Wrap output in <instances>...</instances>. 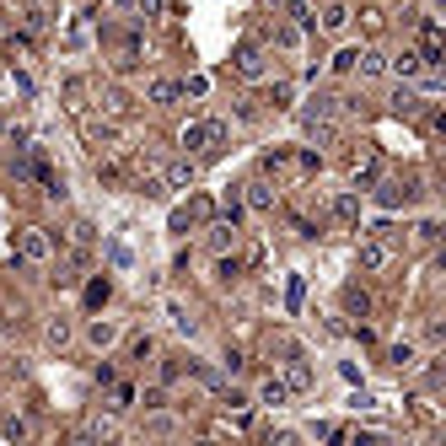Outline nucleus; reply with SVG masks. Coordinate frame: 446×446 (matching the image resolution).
Listing matches in <instances>:
<instances>
[{
  "mask_svg": "<svg viewBox=\"0 0 446 446\" xmlns=\"http://www.w3.org/2000/svg\"><path fill=\"white\" fill-rule=\"evenodd\" d=\"M296 38H302L296 27H274V43H280V49H296Z\"/></svg>",
  "mask_w": 446,
  "mask_h": 446,
  "instance_id": "nucleus-28",
  "label": "nucleus"
},
{
  "mask_svg": "<svg viewBox=\"0 0 446 446\" xmlns=\"http://www.w3.org/2000/svg\"><path fill=\"white\" fill-rule=\"evenodd\" d=\"M377 178H382V156L365 151V162H355V188H377Z\"/></svg>",
  "mask_w": 446,
  "mask_h": 446,
  "instance_id": "nucleus-7",
  "label": "nucleus"
},
{
  "mask_svg": "<svg viewBox=\"0 0 446 446\" xmlns=\"http://www.w3.org/2000/svg\"><path fill=\"white\" fill-rule=\"evenodd\" d=\"M49 253H54V247H49V237H43L38 226H27V231H22V258H27V264H43Z\"/></svg>",
  "mask_w": 446,
  "mask_h": 446,
  "instance_id": "nucleus-4",
  "label": "nucleus"
},
{
  "mask_svg": "<svg viewBox=\"0 0 446 446\" xmlns=\"http://www.w3.org/2000/svg\"><path fill=\"white\" fill-rule=\"evenodd\" d=\"M377 188H382V204H387V210H398V204L414 199V188H408V183H382V178H377Z\"/></svg>",
  "mask_w": 446,
  "mask_h": 446,
  "instance_id": "nucleus-8",
  "label": "nucleus"
},
{
  "mask_svg": "<svg viewBox=\"0 0 446 446\" xmlns=\"http://www.w3.org/2000/svg\"><path fill=\"white\" fill-rule=\"evenodd\" d=\"M215 274H221V280H237V274H242V264H237V258H221V264H215Z\"/></svg>",
  "mask_w": 446,
  "mask_h": 446,
  "instance_id": "nucleus-29",
  "label": "nucleus"
},
{
  "mask_svg": "<svg viewBox=\"0 0 446 446\" xmlns=\"http://www.w3.org/2000/svg\"><path fill=\"white\" fill-rule=\"evenodd\" d=\"M333 221L355 226V221H361V199H355V194H339V199H333Z\"/></svg>",
  "mask_w": 446,
  "mask_h": 446,
  "instance_id": "nucleus-9",
  "label": "nucleus"
},
{
  "mask_svg": "<svg viewBox=\"0 0 446 446\" xmlns=\"http://www.w3.org/2000/svg\"><path fill=\"white\" fill-rule=\"evenodd\" d=\"M285 398H290V387H285V382H280V377H269V382H264V387H258V404H269V408H280V404H285Z\"/></svg>",
  "mask_w": 446,
  "mask_h": 446,
  "instance_id": "nucleus-14",
  "label": "nucleus"
},
{
  "mask_svg": "<svg viewBox=\"0 0 446 446\" xmlns=\"http://www.w3.org/2000/svg\"><path fill=\"white\" fill-rule=\"evenodd\" d=\"M188 183H194V162H188V156L162 167V188H188Z\"/></svg>",
  "mask_w": 446,
  "mask_h": 446,
  "instance_id": "nucleus-6",
  "label": "nucleus"
},
{
  "mask_svg": "<svg viewBox=\"0 0 446 446\" xmlns=\"http://www.w3.org/2000/svg\"><path fill=\"white\" fill-rule=\"evenodd\" d=\"M226 119H199V124H183V135H178V145L183 151H221L226 145Z\"/></svg>",
  "mask_w": 446,
  "mask_h": 446,
  "instance_id": "nucleus-1",
  "label": "nucleus"
},
{
  "mask_svg": "<svg viewBox=\"0 0 446 446\" xmlns=\"http://www.w3.org/2000/svg\"><path fill=\"white\" fill-rule=\"evenodd\" d=\"M355 70H361V76H382V70H387L382 49H361V54H355Z\"/></svg>",
  "mask_w": 446,
  "mask_h": 446,
  "instance_id": "nucleus-12",
  "label": "nucleus"
},
{
  "mask_svg": "<svg viewBox=\"0 0 446 446\" xmlns=\"http://www.w3.org/2000/svg\"><path fill=\"white\" fill-rule=\"evenodd\" d=\"M387 355H393V365H414V345H393Z\"/></svg>",
  "mask_w": 446,
  "mask_h": 446,
  "instance_id": "nucleus-27",
  "label": "nucleus"
},
{
  "mask_svg": "<svg viewBox=\"0 0 446 446\" xmlns=\"http://www.w3.org/2000/svg\"><path fill=\"white\" fill-rule=\"evenodd\" d=\"M323 27H328V33H345V27H349V6H345V0H333V6L323 11Z\"/></svg>",
  "mask_w": 446,
  "mask_h": 446,
  "instance_id": "nucleus-16",
  "label": "nucleus"
},
{
  "mask_svg": "<svg viewBox=\"0 0 446 446\" xmlns=\"http://www.w3.org/2000/svg\"><path fill=\"white\" fill-rule=\"evenodd\" d=\"M231 60H237V70H242L247 81H258V76L269 70V65H264V49H258L253 38H247V43H237V54H231Z\"/></svg>",
  "mask_w": 446,
  "mask_h": 446,
  "instance_id": "nucleus-3",
  "label": "nucleus"
},
{
  "mask_svg": "<svg viewBox=\"0 0 446 446\" xmlns=\"http://www.w3.org/2000/svg\"><path fill=\"white\" fill-rule=\"evenodd\" d=\"M345 302H349V312H355V317H365V312H371V296H365V290H349Z\"/></svg>",
  "mask_w": 446,
  "mask_h": 446,
  "instance_id": "nucleus-23",
  "label": "nucleus"
},
{
  "mask_svg": "<svg viewBox=\"0 0 446 446\" xmlns=\"http://www.w3.org/2000/svg\"><path fill=\"white\" fill-rule=\"evenodd\" d=\"M108 302V280H92L86 285V306H102Z\"/></svg>",
  "mask_w": 446,
  "mask_h": 446,
  "instance_id": "nucleus-24",
  "label": "nucleus"
},
{
  "mask_svg": "<svg viewBox=\"0 0 446 446\" xmlns=\"http://www.w3.org/2000/svg\"><path fill=\"white\" fill-rule=\"evenodd\" d=\"M290 97H296V86H290V81H274V108H290Z\"/></svg>",
  "mask_w": 446,
  "mask_h": 446,
  "instance_id": "nucleus-26",
  "label": "nucleus"
},
{
  "mask_svg": "<svg viewBox=\"0 0 446 446\" xmlns=\"http://www.w3.org/2000/svg\"><path fill=\"white\" fill-rule=\"evenodd\" d=\"M231 242H237V226H231V221H221L215 231H210V247H215V253H226Z\"/></svg>",
  "mask_w": 446,
  "mask_h": 446,
  "instance_id": "nucleus-18",
  "label": "nucleus"
},
{
  "mask_svg": "<svg viewBox=\"0 0 446 446\" xmlns=\"http://www.w3.org/2000/svg\"><path fill=\"white\" fill-rule=\"evenodd\" d=\"M183 92H188V97H204V92H210V81H204V76H188V86H183Z\"/></svg>",
  "mask_w": 446,
  "mask_h": 446,
  "instance_id": "nucleus-31",
  "label": "nucleus"
},
{
  "mask_svg": "<svg viewBox=\"0 0 446 446\" xmlns=\"http://www.w3.org/2000/svg\"><path fill=\"white\" fill-rule=\"evenodd\" d=\"M393 70H398V76H420V54H398V60H393Z\"/></svg>",
  "mask_w": 446,
  "mask_h": 446,
  "instance_id": "nucleus-21",
  "label": "nucleus"
},
{
  "mask_svg": "<svg viewBox=\"0 0 446 446\" xmlns=\"http://www.w3.org/2000/svg\"><path fill=\"white\" fill-rule=\"evenodd\" d=\"M355 54H361V49H345V54H333V70H355Z\"/></svg>",
  "mask_w": 446,
  "mask_h": 446,
  "instance_id": "nucleus-30",
  "label": "nucleus"
},
{
  "mask_svg": "<svg viewBox=\"0 0 446 446\" xmlns=\"http://www.w3.org/2000/svg\"><path fill=\"white\" fill-rule=\"evenodd\" d=\"M274 199H280V194H274L264 178H258V183H247V204H253V210H274Z\"/></svg>",
  "mask_w": 446,
  "mask_h": 446,
  "instance_id": "nucleus-11",
  "label": "nucleus"
},
{
  "mask_svg": "<svg viewBox=\"0 0 446 446\" xmlns=\"http://www.w3.org/2000/svg\"><path fill=\"white\" fill-rule=\"evenodd\" d=\"M387 258H393V253H387V242H382V237L361 242V253H355V264H361L365 274H371V269H387Z\"/></svg>",
  "mask_w": 446,
  "mask_h": 446,
  "instance_id": "nucleus-5",
  "label": "nucleus"
},
{
  "mask_svg": "<svg viewBox=\"0 0 446 446\" xmlns=\"http://www.w3.org/2000/svg\"><path fill=\"white\" fill-rule=\"evenodd\" d=\"M129 404H135V387L119 382V387H113V408H129Z\"/></svg>",
  "mask_w": 446,
  "mask_h": 446,
  "instance_id": "nucleus-25",
  "label": "nucleus"
},
{
  "mask_svg": "<svg viewBox=\"0 0 446 446\" xmlns=\"http://www.w3.org/2000/svg\"><path fill=\"white\" fill-rule=\"evenodd\" d=\"M290 17L302 22V27H312V22H317V17H312V0H290Z\"/></svg>",
  "mask_w": 446,
  "mask_h": 446,
  "instance_id": "nucleus-22",
  "label": "nucleus"
},
{
  "mask_svg": "<svg viewBox=\"0 0 446 446\" xmlns=\"http://www.w3.org/2000/svg\"><path fill=\"white\" fill-rule=\"evenodd\" d=\"M393 113H398V119H414V113H420V97L398 86V92H393Z\"/></svg>",
  "mask_w": 446,
  "mask_h": 446,
  "instance_id": "nucleus-17",
  "label": "nucleus"
},
{
  "mask_svg": "<svg viewBox=\"0 0 446 446\" xmlns=\"http://www.w3.org/2000/svg\"><path fill=\"white\" fill-rule=\"evenodd\" d=\"M285 387H290V393H306V387H312V371H306V361H290L285 365V377H280Z\"/></svg>",
  "mask_w": 446,
  "mask_h": 446,
  "instance_id": "nucleus-10",
  "label": "nucleus"
},
{
  "mask_svg": "<svg viewBox=\"0 0 446 446\" xmlns=\"http://www.w3.org/2000/svg\"><path fill=\"white\" fill-rule=\"evenodd\" d=\"M27 178L38 183L49 199H65V172H54V162H49V156H33V162H27Z\"/></svg>",
  "mask_w": 446,
  "mask_h": 446,
  "instance_id": "nucleus-2",
  "label": "nucleus"
},
{
  "mask_svg": "<svg viewBox=\"0 0 446 446\" xmlns=\"http://www.w3.org/2000/svg\"><path fill=\"white\" fill-rule=\"evenodd\" d=\"M145 355H156V345H151V333H135L129 339V361H145Z\"/></svg>",
  "mask_w": 446,
  "mask_h": 446,
  "instance_id": "nucleus-20",
  "label": "nucleus"
},
{
  "mask_svg": "<svg viewBox=\"0 0 446 446\" xmlns=\"http://www.w3.org/2000/svg\"><path fill=\"white\" fill-rule=\"evenodd\" d=\"M145 97L167 108V102H178V97H183V86H178V81H151V86H145Z\"/></svg>",
  "mask_w": 446,
  "mask_h": 446,
  "instance_id": "nucleus-15",
  "label": "nucleus"
},
{
  "mask_svg": "<svg viewBox=\"0 0 446 446\" xmlns=\"http://www.w3.org/2000/svg\"><path fill=\"white\" fill-rule=\"evenodd\" d=\"M135 11H145V17H156V11H167V0H135Z\"/></svg>",
  "mask_w": 446,
  "mask_h": 446,
  "instance_id": "nucleus-32",
  "label": "nucleus"
},
{
  "mask_svg": "<svg viewBox=\"0 0 446 446\" xmlns=\"http://www.w3.org/2000/svg\"><path fill=\"white\" fill-rule=\"evenodd\" d=\"M86 339H92V345H97V349H108V345H119V323H102V317H97V323L86 328Z\"/></svg>",
  "mask_w": 446,
  "mask_h": 446,
  "instance_id": "nucleus-13",
  "label": "nucleus"
},
{
  "mask_svg": "<svg viewBox=\"0 0 446 446\" xmlns=\"http://www.w3.org/2000/svg\"><path fill=\"white\" fill-rule=\"evenodd\" d=\"M302 119H306V124H323V119H333V97H317V102H312V108L302 113Z\"/></svg>",
  "mask_w": 446,
  "mask_h": 446,
  "instance_id": "nucleus-19",
  "label": "nucleus"
}]
</instances>
